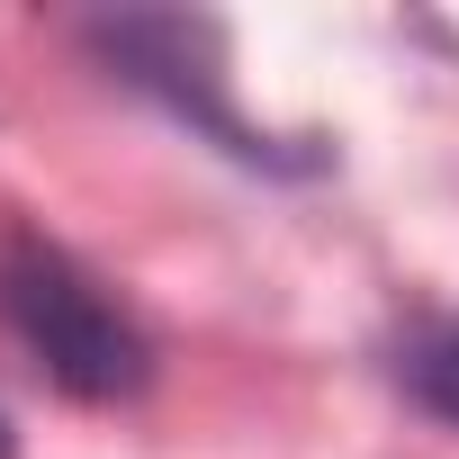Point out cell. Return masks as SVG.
Listing matches in <instances>:
<instances>
[{"label": "cell", "mask_w": 459, "mask_h": 459, "mask_svg": "<svg viewBox=\"0 0 459 459\" xmlns=\"http://www.w3.org/2000/svg\"><path fill=\"white\" fill-rule=\"evenodd\" d=\"M0 325L10 342L73 396V405H126L153 387V333L46 235H0Z\"/></svg>", "instance_id": "cell-1"}, {"label": "cell", "mask_w": 459, "mask_h": 459, "mask_svg": "<svg viewBox=\"0 0 459 459\" xmlns=\"http://www.w3.org/2000/svg\"><path fill=\"white\" fill-rule=\"evenodd\" d=\"M387 378H396L405 405H423L432 423L459 432V316H423V325H405L396 351H387Z\"/></svg>", "instance_id": "cell-3"}, {"label": "cell", "mask_w": 459, "mask_h": 459, "mask_svg": "<svg viewBox=\"0 0 459 459\" xmlns=\"http://www.w3.org/2000/svg\"><path fill=\"white\" fill-rule=\"evenodd\" d=\"M0 459H19V432H10V414H0Z\"/></svg>", "instance_id": "cell-4"}, {"label": "cell", "mask_w": 459, "mask_h": 459, "mask_svg": "<svg viewBox=\"0 0 459 459\" xmlns=\"http://www.w3.org/2000/svg\"><path fill=\"white\" fill-rule=\"evenodd\" d=\"M82 46L108 64V82L144 91L153 108H171L189 135H207L216 153L235 162H262V171H316L298 153H280L262 126H244V108L225 100V64H216V19H180V10H117V19H91Z\"/></svg>", "instance_id": "cell-2"}]
</instances>
